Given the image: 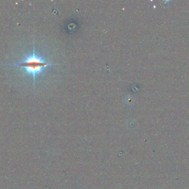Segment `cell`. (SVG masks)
Instances as JSON below:
<instances>
[{
  "mask_svg": "<svg viewBox=\"0 0 189 189\" xmlns=\"http://www.w3.org/2000/svg\"><path fill=\"white\" fill-rule=\"evenodd\" d=\"M59 64L52 63L47 61L41 56L35 52L34 47L31 54L26 55L22 61L15 63H9L7 66H16L20 67L23 72L24 74H28L33 77V85L35 87L36 77L43 73L44 70L48 66H55Z\"/></svg>",
  "mask_w": 189,
  "mask_h": 189,
  "instance_id": "obj_1",
  "label": "cell"
}]
</instances>
